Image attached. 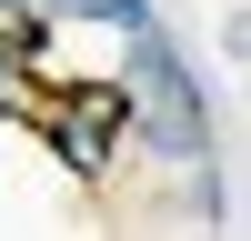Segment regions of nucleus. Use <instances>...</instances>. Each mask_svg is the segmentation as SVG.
Listing matches in <instances>:
<instances>
[{"instance_id":"f257e3e1","label":"nucleus","mask_w":251,"mask_h":241,"mask_svg":"<svg viewBox=\"0 0 251 241\" xmlns=\"http://www.w3.org/2000/svg\"><path fill=\"white\" fill-rule=\"evenodd\" d=\"M121 91H131V131L151 141L161 161H211V100H201L191 60H181L161 30H141V40H131Z\"/></svg>"},{"instance_id":"f03ea898","label":"nucleus","mask_w":251,"mask_h":241,"mask_svg":"<svg viewBox=\"0 0 251 241\" xmlns=\"http://www.w3.org/2000/svg\"><path fill=\"white\" fill-rule=\"evenodd\" d=\"M30 131L50 141V161L71 181H111V151H121V131H131V91H121V80H71V91H50V111H40Z\"/></svg>"},{"instance_id":"7ed1b4c3","label":"nucleus","mask_w":251,"mask_h":241,"mask_svg":"<svg viewBox=\"0 0 251 241\" xmlns=\"http://www.w3.org/2000/svg\"><path fill=\"white\" fill-rule=\"evenodd\" d=\"M40 111H50V80H40L30 60L0 50V120H40Z\"/></svg>"},{"instance_id":"20e7f679","label":"nucleus","mask_w":251,"mask_h":241,"mask_svg":"<svg viewBox=\"0 0 251 241\" xmlns=\"http://www.w3.org/2000/svg\"><path fill=\"white\" fill-rule=\"evenodd\" d=\"M0 20H40V0H0Z\"/></svg>"}]
</instances>
